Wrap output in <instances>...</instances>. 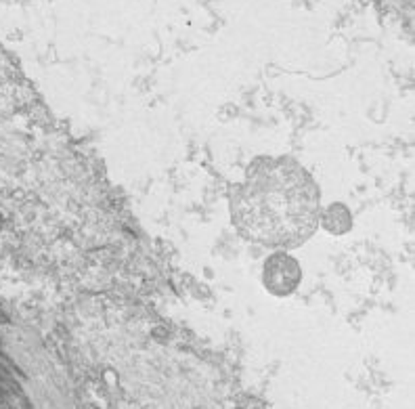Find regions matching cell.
I'll return each mask as SVG.
<instances>
[{
    "label": "cell",
    "mask_w": 415,
    "mask_h": 409,
    "mask_svg": "<svg viewBox=\"0 0 415 409\" xmlns=\"http://www.w3.org/2000/svg\"><path fill=\"white\" fill-rule=\"evenodd\" d=\"M229 210L241 237L277 250L308 242L323 212L315 179L289 155L252 159L231 187Z\"/></svg>",
    "instance_id": "cell-1"
},
{
    "label": "cell",
    "mask_w": 415,
    "mask_h": 409,
    "mask_svg": "<svg viewBox=\"0 0 415 409\" xmlns=\"http://www.w3.org/2000/svg\"><path fill=\"white\" fill-rule=\"evenodd\" d=\"M302 279L300 262L285 252L271 254L262 264V286L273 296H287L296 292Z\"/></svg>",
    "instance_id": "cell-2"
},
{
    "label": "cell",
    "mask_w": 415,
    "mask_h": 409,
    "mask_svg": "<svg viewBox=\"0 0 415 409\" xmlns=\"http://www.w3.org/2000/svg\"><path fill=\"white\" fill-rule=\"evenodd\" d=\"M319 225H323V229L331 235H344L352 229V216L350 210L344 206V204H331L329 208H325V212H321Z\"/></svg>",
    "instance_id": "cell-3"
}]
</instances>
